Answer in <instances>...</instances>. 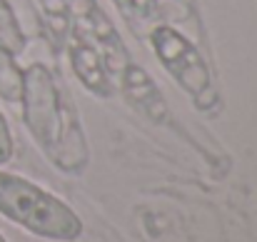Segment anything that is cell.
Wrapping results in <instances>:
<instances>
[{
  "mask_svg": "<svg viewBox=\"0 0 257 242\" xmlns=\"http://www.w3.org/2000/svg\"><path fill=\"white\" fill-rule=\"evenodd\" d=\"M23 115L40 150L65 172H80L90 160L83 128L68 105L53 73L35 63L25 68L20 82Z\"/></svg>",
  "mask_w": 257,
  "mask_h": 242,
  "instance_id": "1",
  "label": "cell"
},
{
  "mask_svg": "<svg viewBox=\"0 0 257 242\" xmlns=\"http://www.w3.org/2000/svg\"><path fill=\"white\" fill-rule=\"evenodd\" d=\"M0 215L23 230L53 242H73L83 235V220L60 197L40 185L0 170Z\"/></svg>",
  "mask_w": 257,
  "mask_h": 242,
  "instance_id": "2",
  "label": "cell"
},
{
  "mask_svg": "<svg viewBox=\"0 0 257 242\" xmlns=\"http://www.w3.org/2000/svg\"><path fill=\"white\" fill-rule=\"evenodd\" d=\"M153 45L163 65L172 73L177 82L197 100V105H205V92H210V73L197 50L172 28H158L153 33Z\"/></svg>",
  "mask_w": 257,
  "mask_h": 242,
  "instance_id": "3",
  "label": "cell"
},
{
  "mask_svg": "<svg viewBox=\"0 0 257 242\" xmlns=\"http://www.w3.org/2000/svg\"><path fill=\"white\" fill-rule=\"evenodd\" d=\"M127 85H133L130 100H133L140 110H145L150 117H155L153 105L158 107V112H160V115H165V112H168V110H165V102H163V95L158 92V87L153 85V80L148 78V73H145V70H140V68L130 65V68H127Z\"/></svg>",
  "mask_w": 257,
  "mask_h": 242,
  "instance_id": "4",
  "label": "cell"
},
{
  "mask_svg": "<svg viewBox=\"0 0 257 242\" xmlns=\"http://www.w3.org/2000/svg\"><path fill=\"white\" fill-rule=\"evenodd\" d=\"M0 48L10 55H18L25 48L23 30H20L18 18H15L13 8L8 5V0H0Z\"/></svg>",
  "mask_w": 257,
  "mask_h": 242,
  "instance_id": "5",
  "label": "cell"
},
{
  "mask_svg": "<svg viewBox=\"0 0 257 242\" xmlns=\"http://www.w3.org/2000/svg\"><path fill=\"white\" fill-rule=\"evenodd\" d=\"M13 150H15V145H13V133H10V125H8L3 110H0V165L10 162Z\"/></svg>",
  "mask_w": 257,
  "mask_h": 242,
  "instance_id": "6",
  "label": "cell"
},
{
  "mask_svg": "<svg viewBox=\"0 0 257 242\" xmlns=\"http://www.w3.org/2000/svg\"><path fill=\"white\" fill-rule=\"evenodd\" d=\"M0 242H8V240H5V237H3V235H0Z\"/></svg>",
  "mask_w": 257,
  "mask_h": 242,
  "instance_id": "7",
  "label": "cell"
}]
</instances>
